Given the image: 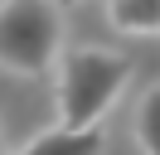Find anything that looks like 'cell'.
Returning a JSON list of instances; mask_svg holds the SVG:
<instances>
[{
    "label": "cell",
    "instance_id": "1",
    "mask_svg": "<svg viewBox=\"0 0 160 155\" xmlns=\"http://www.w3.org/2000/svg\"><path fill=\"white\" fill-rule=\"evenodd\" d=\"M131 63L112 48H73L58 63V126H102L121 97Z\"/></svg>",
    "mask_w": 160,
    "mask_h": 155
},
{
    "label": "cell",
    "instance_id": "2",
    "mask_svg": "<svg viewBox=\"0 0 160 155\" xmlns=\"http://www.w3.org/2000/svg\"><path fill=\"white\" fill-rule=\"evenodd\" d=\"M63 48V19L53 0H5L0 5V68L39 78Z\"/></svg>",
    "mask_w": 160,
    "mask_h": 155
},
{
    "label": "cell",
    "instance_id": "3",
    "mask_svg": "<svg viewBox=\"0 0 160 155\" xmlns=\"http://www.w3.org/2000/svg\"><path fill=\"white\" fill-rule=\"evenodd\" d=\"M15 155H102V126H58V131L20 145Z\"/></svg>",
    "mask_w": 160,
    "mask_h": 155
},
{
    "label": "cell",
    "instance_id": "4",
    "mask_svg": "<svg viewBox=\"0 0 160 155\" xmlns=\"http://www.w3.org/2000/svg\"><path fill=\"white\" fill-rule=\"evenodd\" d=\"M107 15L121 34H160V0H112Z\"/></svg>",
    "mask_w": 160,
    "mask_h": 155
},
{
    "label": "cell",
    "instance_id": "5",
    "mask_svg": "<svg viewBox=\"0 0 160 155\" xmlns=\"http://www.w3.org/2000/svg\"><path fill=\"white\" fill-rule=\"evenodd\" d=\"M136 141L146 155H160V87H150L136 107Z\"/></svg>",
    "mask_w": 160,
    "mask_h": 155
},
{
    "label": "cell",
    "instance_id": "6",
    "mask_svg": "<svg viewBox=\"0 0 160 155\" xmlns=\"http://www.w3.org/2000/svg\"><path fill=\"white\" fill-rule=\"evenodd\" d=\"M63 5H73V0H63Z\"/></svg>",
    "mask_w": 160,
    "mask_h": 155
},
{
    "label": "cell",
    "instance_id": "7",
    "mask_svg": "<svg viewBox=\"0 0 160 155\" xmlns=\"http://www.w3.org/2000/svg\"><path fill=\"white\" fill-rule=\"evenodd\" d=\"M0 155H5V145H0Z\"/></svg>",
    "mask_w": 160,
    "mask_h": 155
}]
</instances>
